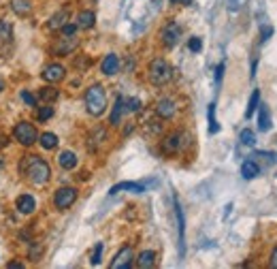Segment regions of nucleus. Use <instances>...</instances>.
Returning a JSON list of instances; mask_svg holds the SVG:
<instances>
[{
  "instance_id": "obj_30",
  "label": "nucleus",
  "mask_w": 277,
  "mask_h": 269,
  "mask_svg": "<svg viewBox=\"0 0 277 269\" xmlns=\"http://www.w3.org/2000/svg\"><path fill=\"white\" fill-rule=\"evenodd\" d=\"M126 114H132V111H139L141 109V101L139 99H126Z\"/></svg>"
},
{
  "instance_id": "obj_21",
  "label": "nucleus",
  "mask_w": 277,
  "mask_h": 269,
  "mask_svg": "<svg viewBox=\"0 0 277 269\" xmlns=\"http://www.w3.org/2000/svg\"><path fill=\"white\" fill-rule=\"evenodd\" d=\"M258 173H260V169L254 161H245L243 165H241V175H243L245 180H254V177H258Z\"/></svg>"
},
{
  "instance_id": "obj_38",
  "label": "nucleus",
  "mask_w": 277,
  "mask_h": 269,
  "mask_svg": "<svg viewBox=\"0 0 277 269\" xmlns=\"http://www.w3.org/2000/svg\"><path fill=\"white\" fill-rule=\"evenodd\" d=\"M75 64H77V66H81V69H86V66L90 64V60H88V58H86V60H77Z\"/></svg>"
},
{
  "instance_id": "obj_25",
  "label": "nucleus",
  "mask_w": 277,
  "mask_h": 269,
  "mask_svg": "<svg viewBox=\"0 0 277 269\" xmlns=\"http://www.w3.org/2000/svg\"><path fill=\"white\" fill-rule=\"evenodd\" d=\"M260 122H258V128L264 132V130H269L271 128V116H269V111H267V107H260V118H258Z\"/></svg>"
},
{
  "instance_id": "obj_19",
  "label": "nucleus",
  "mask_w": 277,
  "mask_h": 269,
  "mask_svg": "<svg viewBox=\"0 0 277 269\" xmlns=\"http://www.w3.org/2000/svg\"><path fill=\"white\" fill-rule=\"evenodd\" d=\"M154 265H156V252L154 250H143L137 259V267L147 269V267H154Z\"/></svg>"
},
{
  "instance_id": "obj_27",
  "label": "nucleus",
  "mask_w": 277,
  "mask_h": 269,
  "mask_svg": "<svg viewBox=\"0 0 277 269\" xmlns=\"http://www.w3.org/2000/svg\"><path fill=\"white\" fill-rule=\"evenodd\" d=\"M52 118H54V107L45 103V105L39 109V111H37V120H39V122H47V120H52Z\"/></svg>"
},
{
  "instance_id": "obj_16",
  "label": "nucleus",
  "mask_w": 277,
  "mask_h": 269,
  "mask_svg": "<svg viewBox=\"0 0 277 269\" xmlns=\"http://www.w3.org/2000/svg\"><path fill=\"white\" fill-rule=\"evenodd\" d=\"M94 24H96V13H94V11H81V13L77 15V26L81 30H90Z\"/></svg>"
},
{
  "instance_id": "obj_36",
  "label": "nucleus",
  "mask_w": 277,
  "mask_h": 269,
  "mask_svg": "<svg viewBox=\"0 0 277 269\" xmlns=\"http://www.w3.org/2000/svg\"><path fill=\"white\" fill-rule=\"evenodd\" d=\"M41 252H43V248H41V246H32V250H30V259H32V261H39Z\"/></svg>"
},
{
  "instance_id": "obj_15",
  "label": "nucleus",
  "mask_w": 277,
  "mask_h": 269,
  "mask_svg": "<svg viewBox=\"0 0 277 269\" xmlns=\"http://www.w3.org/2000/svg\"><path fill=\"white\" fill-rule=\"evenodd\" d=\"M66 19H68V9H60L58 13H54V15H52V19L47 21V28H49V30H58V28H62L64 24H66Z\"/></svg>"
},
{
  "instance_id": "obj_11",
  "label": "nucleus",
  "mask_w": 277,
  "mask_h": 269,
  "mask_svg": "<svg viewBox=\"0 0 277 269\" xmlns=\"http://www.w3.org/2000/svg\"><path fill=\"white\" fill-rule=\"evenodd\" d=\"M15 207H17L19 214L30 216V214H34V210H37V201H34L32 194H19L17 201H15Z\"/></svg>"
},
{
  "instance_id": "obj_10",
  "label": "nucleus",
  "mask_w": 277,
  "mask_h": 269,
  "mask_svg": "<svg viewBox=\"0 0 277 269\" xmlns=\"http://www.w3.org/2000/svg\"><path fill=\"white\" fill-rule=\"evenodd\" d=\"M132 259H135V252H132L130 246H124L115 254V259L111 261V269H128L132 265Z\"/></svg>"
},
{
  "instance_id": "obj_4",
  "label": "nucleus",
  "mask_w": 277,
  "mask_h": 269,
  "mask_svg": "<svg viewBox=\"0 0 277 269\" xmlns=\"http://www.w3.org/2000/svg\"><path fill=\"white\" fill-rule=\"evenodd\" d=\"M13 137L23 145V148H30V145H34L39 141V132L30 122H17L15 128H13Z\"/></svg>"
},
{
  "instance_id": "obj_2",
  "label": "nucleus",
  "mask_w": 277,
  "mask_h": 269,
  "mask_svg": "<svg viewBox=\"0 0 277 269\" xmlns=\"http://www.w3.org/2000/svg\"><path fill=\"white\" fill-rule=\"evenodd\" d=\"M86 109L88 114L98 118L105 114L107 109V94H105V88L100 83H92L90 88L86 90Z\"/></svg>"
},
{
  "instance_id": "obj_20",
  "label": "nucleus",
  "mask_w": 277,
  "mask_h": 269,
  "mask_svg": "<svg viewBox=\"0 0 277 269\" xmlns=\"http://www.w3.org/2000/svg\"><path fill=\"white\" fill-rule=\"evenodd\" d=\"M58 163H60V167L62 169H66V171H70V169H75L77 167V156L73 154V152H62L58 156Z\"/></svg>"
},
{
  "instance_id": "obj_22",
  "label": "nucleus",
  "mask_w": 277,
  "mask_h": 269,
  "mask_svg": "<svg viewBox=\"0 0 277 269\" xmlns=\"http://www.w3.org/2000/svg\"><path fill=\"white\" fill-rule=\"evenodd\" d=\"M58 96H60V90L58 88H41V92H39V99L43 101V103H47V105H52L54 101H58Z\"/></svg>"
},
{
  "instance_id": "obj_1",
  "label": "nucleus",
  "mask_w": 277,
  "mask_h": 269,
  "mask_svg": "<svg viewBox=\"0 0 277 269\" xmlns=\"http://www.w3.org/2000/svg\"><path fill=\"white\" fill-rule=\"evenodd\" d=\"M19 171L21 175H26L34 186H45L47 182L52 180V169L41 156H23V161L19 163Z\"/></svg>"
},
{
  "instance_id": "obj_17",
  "label": "nucleus",
  "mask_w": 277,
  "mask_h": 269,
  "mask_svg": "<svg viewBox=\"0 0 277 269\" xmlns=\"http://www.w3.org/2000/svg\"><path fill=\"white\" fill-rule=\"evenodd\" d=\"M126 114V105H124V96H117L115 101V107L111 111V126H117L119 122H122V116Z\"/></svg>"
},
{
  "instance_id": "obj_9",
  "label": "nucleus",
  "mask_w": 277,
  "mask_h": 269,
  "mask_svg": "<svg viewBox=\"0 0 277 269\" xmlns=\"http://www.w3.org/2000/svg\"><path fill=\"white\" fill-rule=\"evenodd\" d=\"M41 75H43V79H45L47 83H58V81H62V79H64L66 71H64V66H62V64L52 62V64H47V66L43 69Z\"/></svg>"
},
{
  "instance_id": "obj_39",
  "label": "nucleus",
  "mask_w": 277,
  "mask_h": 269,
  "mask_svg": "<svg viewBox=\"0 0 277 269\" xmlns=\"http://www.w3.org/2000/svg\"><path fill=\"white\" fill-rule=\"evenodd\" d=\"M271 32H273L271 28H262V41H267V39H269V34H271Z\"/></svg>"
},
{
  "instance_id": "obj_40",
  "label": "nucleus",
  "mask_w": 277,
  "mask_h": 269,
  "mask_svg": "<svg viewBox=\"0 0 277 269\" xmlns=\"http://www.w3.org/2000/svg\"><path fill=\"white\" fill-rule=\"evenodd\" d=\"M175 5H192V0H171Z\"/></svg>"
},
{
  "instance_id": "obj_29",
  "label": "nucleus",
  "mask_w": 277,
  "mask_h": 269,
  "mask_svg": "<svg viewBox=\"0 0 277 269\" xmlns=\"http://www.w3.org/2000/svg\"><path fill=\"white\" fill-rule=\"evenodd\" d=\"M241 143H243V145H254L256 143V132L249 130V128L241 130Z\"/></svg>"
},
{
  "instance_id": "obj_5",
  "label": "nucleus",
  "mask_w": 277,
  "mask_h": 269,
  "mask_svg": "<svg viewBox=\"0 0 277 269\" xmlns=\"http://www.w3.org/2000/svg\"><path fill=\"white\" fill-rule=\"evenodd\" d=\"M184 143H186V132L184 130H173V132H168L164 137L162 152L164 154H177V152H182Z\"/></svg>"
},
{
  "instance_id": "obj_23",
  "label": "nucleus",
  "mask_w": 277,
  "mask_h": 269,
  "mask_svg": "<svg viewBox=\"0 0 277 269\" xmlns=\"http://www.w3.org/2000/svg\"><path fill=\"white\" fill-rule=\"evenodd\" d=\"M39 141H41V148H45V150L58 148V137H56L54 132H43L41 137H39Z\"/></svg>"
},
{
  "instance_id": "obj_33",
  "label": "nucleus",
  "mask_w": 277,
  "mask_h": 269,
  "mask_svg": "<svg viewBox=\"0 0 277 269\" xmlns=\"http://www.w3.org/2000/svg\"><path fill=\"white\" fill-rule=\"evenodd\" d=\"M60 30H62V34H66V36H75L77 30H79V26H77V24H68V21H66Z\"/></svg>"
},
{
  "instance_id": "obj_8",
  "label": "nucleus",
  "mask_w": 277,
  "mask_h": 269,
  "mask_svg": "<svg viewBox=\"0 0 277 269\" xmlns=\"http://www.w3.org/2000/svg\"><path fill=\"white\" fill-rule=\"evenodd\" d=\"M160 39L166 47H175L179 43V39H182V28H179V24L177 21H168L166 26L162 28L160 32Z\"/></svg>"
},
{
  "instance_id": "obj_26",
  "label": "nucleus",
  "mask_w": 277,
  "mask_h": 269,
  "mask_svg": "<svg viewBox=\"0 0 277 269\" xmlns=\"http://www.w3.org/2000/svg\"><path fill=\"white\" fill-rule=\"evenodd\" d=\"M105 137H107L105 128H96V130L90 134V148H92V150H96V145H100V143L105 141Z\"/></svg>"
},
{
  "instance_id": "obj_35",
  "label": "nucleus",
  "mask_w": 277,
  "mask_h": 269,
  "mask_svg": "<svg viewBox=\"0 0 277 269\" xmlns=\"http://www.w3.org/2000/svg\"><path fill=\"white\" fill-rule=\"evenodd\" d=\"M220 130V126L215 124V116H213V105L209 107V132L213 134V132H218Z\"/></svg>"
},
{
  "instance_id": "obj_34",
  "label": "nucleus",
  "mask_w": 277,
  "mask_h": 269,
  "mask_svg": "<svg viewBox=\"0 0 277 269\" xmlns=\"http://www.w3.org/2000/svg\"><path fill=\"white\" fill-rule=\"evenodd\" d=\"M100 254H103V243L98 241V243H96V248H94V254H92L90 263H92V265H98V263H100Z\"/></svg>"
},
{
  "instance_id": "obj_7",
  "label": "nucleus",
  "mask_w": 277,
  "mask_h": 269,
  "mask_svg": "<svg viewBox=\"0 0 277 269\" xmlns=\"http://www.w3.org/2000/svg\"><path fill=\"white\" fill-rule=\"evenodd\" d=\"M77 45H79L77 34H75V36H66V34H62V36H60V39L54 43L52 54H54V56H68V54H73V52L77 50Z\"/></svg>"
},
{
  "instance_id": "obj_14",
  "label": "nucleus",
  "mask_w": 277,
  "mask_h": 269,
  "mask_svg": "<svg viewBox=\"0 0 277 269\" xmlns=\"http://www.w3.org/2000/svg\"><path fill=\"white\" fill-rule=\"evenodd\" d=\"M11 9H13L15 15L26 17V15L32 13V3L30 0H11Z\"/></svg>"
},
{
  "instance_id": "obj_41",
  "label": "nucleus",
  "mask_w": 277,
  "mask_h": 269,
  "mask_svg": "<svg viewBox=\"0 0 277 269\" xmlns=\"http://www.w3.org/2000/svg\"><path fill=\"white\" fill-rule=\"evenodd\" d=\"M3 90H5V79L0 77V92H3Z\"/></svg>"
},
{
  "instance_id": "obj_12",
  "label": "nucleus",
  "mask_w": 277,
  "mask_h": 269,
  "mask_svg": "<svg viewBox=\"0 0 277 269\" xmlns=\"http://www.w3.org/2000/svg\"><path fill=\"white\" fill-rule=\"evenodd\" d=\"M177 111V105L173 99H160L158 103H156V114H158L162 120H171Z\"/></svg>"
},
{
  "instance_id": "obj_31",
  "label": "nucleus",
  "mask_w": 277,
  "mask_h": 269,
  "mask_svg": "<svg viewBox=\"0 0 277 269\" xmlns=\"http://www.w3.org/2000/svg\"><path fill=\"white\" fill-rule=\"evenodd\" d=\"M200 47H203V41L198 39V36H192V39L188 41V50H190V52L198 54V52H200Z\"/></svg>"
},
{
  "instance_id": "obj_32",
  "label": "nucleus",
  "mask_w": 277,
  "mask_h": 269,
  "mask_svg": "<svg viewBox=\"0 0 277 269\" xmlns=\"http://www.w3.org/2000/svg\"><path fill=\"white\" fill-rule=\"evenodd\" d=\"M19 96H21V101L26 103L28 107H37V96H34V94H30V92H26V90H23Z\"/></svg>"
},
{
  "instance_id": "obj_18",
  "label": "nucleus",
  "mask_w": 277,
  "mask_h": 269,
  "mask_svg": "<svg viewBox=\"0 0 277 269\" xmlns=\"http://www.w3.org/2000/svg\"><path fill=\"white\" fill-rule=\"evenodd\" d=\"M122 190H130V192H143L145 190V186L139 184V182H122V184H115L109 192L115 194V192H122Z\"/></svg>"
},
{
  "instance_id": "obj_24",
  "label": "nucleus",
  "mask_w": 277,
  "mask_h": 269,
  "mask_svg": "<svg viewBox=\"0 0 277 269\" xmlns=\"http://www.w3.org/2000/svg\"><path fill=\"white\" fill-rule=\"evenodd\" d=\"M11 36H13V24L9 19H0V41H11Z\"/></svg>"
},
{
  "instance_id": "obj_6",
  "label": "nucleus",
  "mask_w": 277,
  "mask_h": 269,
  "mask_svg": "<svg viewBox=\"0 0 277 269\" xmlns=\"http://www.w3.org/2000/svg\"><path fill=\"white\" fill-rule=\"evenodd\" d=\"M75 201H77V188H73V186H64V188L56 190V194H54V205L58 210H68Z\"/></svg>"
},
{
  "instance_id": "obj_28",
  "label": "nucleus",
  "mask_w": 277,
  "mask_h": 269,
  "mask_svg": "<svg viewBox=\"0 0 277 269\" xmlns=\"http://www.w3.org/2000/svg\"><path fill=\"white\" fill-rule=\"evenodd\" d=\"M258 101H260V92L254 90V94H251V99H249V105H247V111H245V118H251V114L258 109Z\"/></svg>"
},
{
  "instance_id": "obj_3",
  "label": "nucleus",
  "mask_w": 277,
  "mask_h": 269,
  "mask_svg": "<svg viewBox=\"0 0 277 269\" xmlns=\"http://www.w3.org/2000/svg\"><path fill=\"white\" fill-rule=\"evenodd\" d=\"M147 75H149V81L154 85H166L173 77V69L171 64L166 62L164 58H156L149 62V69H147Z\"/></svg>"
},
{
  "instance_id": "obj_13",
  "label": "nucleus",
  "mask_w": 277,
  "mask_h": 269,
  "mask_svg": "<svg viewBox=\"0 0 277 269\" xmlns=\"http://www.w3.org/2000/svg\"><path fill=\"white\" fill-rule=\"evenodd\" d=\"M100 71L105 73V75H115V73L119 71V58H117V54H107L105 58H103V64H100Z\"/></svg>"
},
{
  "instance_id": "obj_37",
  "label": "nucleus",
  "mask_w": 277,
  "mask_h": 269,
  "mask_svg": "<svg viewBox=\"0 0 277 269\" xmlns=\"http://www.w3.org/2000/svg\"><path fill=\"white\" fill-rule=\"evenodd\" d=\"M271 267L273 269H277V246L273 248V252H271Z\"/></svg>"
}]
</instances>
